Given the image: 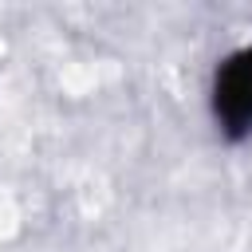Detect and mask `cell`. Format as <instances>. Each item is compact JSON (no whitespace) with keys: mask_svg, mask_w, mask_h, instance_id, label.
<instances>
[{"mask_svg":"<svg viewBox=\"0 0 252 252\" xmlns=\"http://www.w3.org/2000/svg\"><path fill=\"white\" fill-rule=\"evenodd\" d=\"M209 114L224 142L252 138V43L232 47L209 79Z\"/></svg>","mask_w":252,"mask_h":252,"instance_id":"1","label":"cell"}]
</instances>
